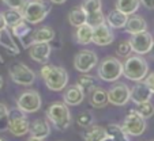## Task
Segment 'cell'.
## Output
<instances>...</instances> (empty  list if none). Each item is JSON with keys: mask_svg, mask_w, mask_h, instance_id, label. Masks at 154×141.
I'll list each match as a JSON object with an SVG mask.
<instances>
[{"mask_svg": "<svg viewBox=\"0 0 154 141\" xmlns=\"http://www.w3.org/2000/svg\"><path fill=\"white\" fill-rule=\"evenodd\" d=\"M68 22L71 26L74 27H81L87 23V14L83 11L82 7H74L70 12H68Z\"/></svg>", "mask_w": 154, "mask_h": 141, "instance_id": "cell-23", "label": "cell"}, {"mask_svg": "<svg viewBox=\"0 0 154 141\" xmlns=\"http://www.w3.org/2000/svg\"><path fill=\"white\" fill-rule=\"evenodd\" d=\"M128 16L123 12H120L119 10H112L109 14L106 15V25L112 29H123L127 25Z\"/></svg>", "mask_w": 154, "mask_h": 141, "instance_id": "cell-21", "label": "cell"}, {"mask_svg": "<svg viewBox=\"0 0 154 141\" xmlns=\"http://www.w3.org/2000/svg\"><path fill=\"white\" fill-rule=\"evenodd\" d=\"M130 42H131L132 52H134L135 54L145 56V54H147V53H150L154 40H153L150 33L145 31V33H139V34L132 35Z\"/></svg>", "mask_w": 154, "mask_h": 141, "instance_id": "cell-11", "label": "cell"}, {"mask_svg": "<svg viewBox=\"0 0 154 141\" xmlns=\"http://www.w3.org/2000/svg\"><path fill=\"white\" fill-rule=\"evenodd\" d=\"M108 98L115 106H124L131 101V88L124 83H116L108 91Z\"/></svg>", "mask_w": 154, "mask_h": 141, "instance_id": "cell-12", "label": "cell"}, {"mask_svg": "<svg viewBox=\"0 0 154 141\" xmlns=\"http://www.w3.org/2000/svg\"><path fill=\"white\" fill-rule=\"evenodd\" d=\"M150 54H151V57L154 58V42H153V46H151V50H150Z\"/></svg>", "mask_w": 154, "mask_h": 141, "instance_id": "cell-42", "label": "cell"}, {"mask_svg": "<svg viewBox=\"0 0 154 141\" xmlns=\"http://www.w3.org/2000/svg\"><path fill=\"white\" fill-rule=\"evenodd\" d=\"M122 128L124 129V132L127 133V136L138 137V136L145 133L146 128H147V124H146V119L143 118L137 110H131V111L125 115Z\"/></svg>", "mask_w": 154, "mask_h": 141, "instance_id": "cell-7", "label": "cell"}, {"mask_svg": "<svg viewBox=\"0 0 154 141\" xmlns=\"http://www.w3.org/2000/svg\"><path fill=\"white\" fill-rule=\"evenodd\" d=\"M47 118L57 130H66L71 124V113L64 102H55L47 109Z\"/></svg>", "mask_w": 154, "mask_h": 141, "instance_id": "cell-3", "label": "cell"}, {"mask_svg": "<svg viewBox=\"0 0 154 141\" xmlns=\"http://www.w3.org/2000/svg\"><path fill=\"white\" fill-rule=\"evenodd\" d=\"M123 75V63L116 57H105L98 65V78L106 83H115Z\"/></svg>", "mask_w": 154, "mask_h": 141, "instance_id": "cell-5", "label": "cell"}, {"mask_svg": "<svg viewBox=\"0 0 154 141\" xmlns=\"http://www.w3.org/2000/svg\"><path fill=\"white\" fill-rule=\"evenodd\" d=\"M30 137L45 140L51 134V125L44 119H35L33 124H30Z\"/></svg>", "mask_w": 154, "mask_h": 141, "instance_id": "cell-18", "label": "cell"}, {"mask_svg": "<svg viewBox=\"0 0 154 141\" xmlns=\"http://www.w3.org/2000/svg\"><path fill=\"white\" fill-rule=\"evenodd\" d=\"M82 8L87 15L94 14V12H100L102 8V1L101 0H83L82 3Z\"/></svg>", "mask_w": 154, "mask_h": 141, "instance_id": "cell-31", "label": "cell"}, {"mask_svg": "<svg viewBox=\"0 0 154 141\" xmlns=\"http://www.w3.org/2000/svg\"><path fill=\"white\" fill-rule=\"evenodd\" d=\"M132 52V48H131V42L130 41H122V42L117 45L116 53L120 57H128Z\"/></svg>", "mask_w": 154, "mask_h": 141, "instance_id": "cell-36", "label": "cell"}, {"mask_svg": "<svg viewBox=\"0 0 154 141\" xmlns=\"http://www.w3.org/2000/svg\"><path fill=\"white\" fill-rule=\"evenodd\" d=\"M3 15H4V19H6L7 27H10V29L15 27L17 25H19L20 22L25 20L22 12L18 11V10H7L6 12H3Z\"/></svg>", "mask_w": 154, "mask_h": 141, "instance_id": "cell-29", "label": "cell"}, {"mask_svg": "<svg viewBox=\"0 0 154 141\" xmlns=\"http://www.w3.org/2000/svg\"><path fill=\"white\" fill-rule=\"evenodd\" d=\"M93 121H94V117L90 111H83L78 115L76 118V122H78L79 126L82 128H90L93 125Z\"/></svg>", "mask_w": 154, "mask_h": 141, "instance_id": "cell-35", "label": "cell"}, {"mask_svg": "<svg viewBox=\"0 0 154 141\" xmlns=\"http://www.w3.org/2000/svg\"><path fill=\"white\" fill-rule=\"evenodd\" d=\"M106 137H108L106 128L98 126V125L90 126L83 134L85 141H104Z\"/></svg>", "mask_w": 154, "mask_h": 141, "instance_id": "cell-26", "label": "cell"}, {"mask_svg": "<svg viewBox=\"0 0 154 141\" xmlns=\"http://www.w3.org/2000/svg\"><path fill=\"white\" fill-rule=\"evenodd\" d=\"M143 81L147 84V87L151 90V92L154 94V72H150V73H149V75L146 76V79H145Z\"/></svg>", "mask_w": 154, "mask_h": 141, "instance_id": "cell-38", "label": "cell"}, {"mask_svg": "<svg viewBox=\"0 0 154 141\" xmlns=\"http://www.w3.org/2000/svg\"><path fill=\"white\" fill-rule=\"evenodd\" d=\"M2 87H3V78L0 76V88H2Z\"/></svg>", "mask_w": 154, "mask_h": 141, "instance_id": "cell-45", "label": "cell"}, {"mask_svg": "<svg viewBox=\"0 0 154 141\" xmlns=\"http://www.w3.org/2000/svg\"><path fill=\"white\" fill-rule=\"evenodd\" d=\"M123 75L131 81H143L149 75V64L142 56H131L123 63Z\"/></svg>", "mask_w": 154, "mask_h": 141, "instance_id": "cell-2", "label": "cell"}, {"mask_svg": "<svg viewBox=\"0 0 154 141\" xmlns=\"http://www.w3.org/2000/svg\"><path fill=\"white\" fill-rule=\"evenodd\" d=\"M51 6L42 0H27L26 6L22 10L23 19L30 25H38L48 16Z\"/></svg>", "mask_w": 154, "mask_h": 141, "instance_id": "cell-4", "label": "cell"}, {"mask_svg": "<svg viewBox=\"0 0 154 141\" xmlns=\"http://www.w3.org/2000/svg\"><path fill=\"white\" fill-rule=\"evenodd\" d=\"M7 29V23H6V19H4V15L0 14V31Z\"/></svg>", "mask_w": 154, "mask_h": 141, "instance_id": "cell-40", "label": "cell"}, {"mask_svg": "<svg viewBox=\"0 0 154 141\" xmlns=\"http://www.w3.org/2000/svg\"><path fill=\"white\" fill-rule=\"evenodd\" d=\"M135 110H137L145 119H147V118H150V117H153V114H154V104L151 103V102H146V103L138 104V107Z\"/></svg>", "mask_w": 154, "mask_h": 141, "instance_id": "cell-34", "label": "cell"}, {"mask_svg": "<svg viewBox=\"0 0 154 141\" xmlns=\"http://www.w3.org/2000/svg\"><path fill=\"white\" fill-rule=\"evenodd\" d=\"M41 95L34 90L23 91L17 99V107L23 113H35L41 109Z\"/></svg>", "mask_w": 154, "mask_h": 141, "instance_id": "cell-9", "label": "cell"}, {"mask_svg": "<svg viewBox=\"0 0 154 141\" xmlns=\"http://www.w3.org/2000/svg\"><path fill=\"white\" fill-rule=\"evenodd\" d=\"M33 33L34 31H33V29H32V25L27 23L26 20L20 22L19 25H17L15 27L11 29V34L20 41V43H22V46H23L25 49H29L32 45H34Z\"/></svg>", "mask_w": 154, "mask_h": 141, "instance_id": "cell-13", "label": "cell"}, {"mask_svg": "<svg viewBox=\"0 0 154 141\" xmlns=\"http://www.w3.org/2000/svg\"><path fill=\"white\" fill-rule=\"evenodd\" d=\"M125 31L128 34H139V33H145L147 31V23L143 19L142 16H138V15H132V16H128L127 25H125Z\"/></svg>", "mask_w": 154, "mask_h": 141, "instance_id": "cell-19", "label": "cell"}, {"mask_svg": "<svg viewBox=\"0 0 154 141\" xmlns=\"http://www.w3.org/2000/svg\"><path fill=\"white\" fill-rule=\"evenodd\" d=\"M8 130L11 134L22 137L30 132V122L25 113L18 107L11 109L8 113Z\"/></svg>", "mask_w": 154, "mask_h": 141, "instance_id": "cell-6", "label": "cell"}, {"mask_svg": "<svg viewBox=\"0 0 154 141\" xmlns=\"http://www.w3.org/2000/svg\"><path fill=\"white\" fill-rule=\"evenodd\" d=\"M0 60H2V57H0ZM2 61H3V60H2Z\"/></svg>", "mask_w": 154, "mask_h": 141, "instance_id": "cell-48", "label": "cell"}, {"mask_svg": "<svg viewBox=\"0 0 154 141\" xmlns=\"http://www.w3.org/2000/svg\"><path fill=\"white\" fill-rule=\"evenodd\" d=\"M78 86L82 87L85 91H93L98 87V80L91 75H82L78 80Z\"/></svg>", "mask_w": 154, "mask_h": 141, "instance_id": "cell-30", "label": "cell"}, {"mask_svg": "<svg viewBox=\"0 0 154 141\" xmlns=\"http://www.w3.org/2000/svg\"><path fill=\"white\" fill-rule=\"evenodd\" d=\"M0 141H6V140H3V138H0Z\"/></svg>", "mask_w": 154, "mask_h": 141, "instance_id": "cell-46", "label": "cell"}, {"mask_svg": "<svg viewBox=\"0 0 154 141\" xmlns=\"http://www.w3.org/2000/svg\"><path fill=\"white\" fill-rule=\"evenodd\" d=\"M6 6L10 7V10H18V11L22 12L23 7L26 6L27 0H2Z\"/></svg>", "mask_w": 154, "mask_h": 141, "instance_id": "cell-37", "label": "cell"}, {"mask_svg": "<svg viewBox=\"0 0 154 141\" xmlns=\"http://www.w3.org/2000/svg\"><path fill=\"white\" fill-rule=\"evenodd\" d=\"M140 3L149 10H154V0H140Z\"/></svg>", "mask_w": 154, "mask_h": 141, "instance_id": "cell-39", "label": "cell"}, {"mask_svg": "<svg viewBox=\"0 0 154 141\" xmlns=\"http://www.w3.org/2000/svg\"><path fill=\"white\" fill-rule=\"evenodd\" d=\"M104 23H106V16L102 14V11L87 15V25H90L93 29L100 25H104Z\"/></svg>", "mask_w": 154, "mask_h": 141, "instance_id": "cell-32", "label": "cell"}, {"mask_svg": "<svg viewBox=\"0 0 154 141\" xmlns=\"http://www.w3.org/2000/svg\"><path fill=\"white\" fill-rule=\"evenodd\" d=\"M0 35H2V31H0Z\"/></svg>", "mask_w": 154, "mask_h": 141, "instance_id": "cell-47", "label": "cell"}, {"mask_svg": "<svg viewBox=\"0 0 154 141\" xmlns=\"http://www.w3.org/2000/svg\"><path fill=\"white\" fill-rule=\"evenodd\" d=\"M10 78L19 86H32L35 80V73L23 63H14L8 69Z\"/></svg>", "mask_w": 154, "mask_h": 141, "instance_id": "cell-8", "label": "cell"}, {"mask_svg": "<svg viewBox=\"0 0 154 141\" xmlns=\"http://www.w3.org/2000/svg\"><path fill=\"white\" fill-rule=\"evenodd\" d=\"M89 102L93 107L96 109H101L105 107L109 103V98H108V91H105L101 87H97L93 91H90V95H89Z\"/></svg>", "mask_w": 154, "mask_h": 141, "instance_id": "cell-20", "label": "cell"}, {"mask_svg": "<svg viewBox=\"0 0 154 141\" xmlns=\"http://www.w3.org/2000/svg\"><path fill=\"white\" fill-rule=\"evenodd\" d=\"M67 0H51V3H53V4H63V3H66Z\"/></svg>", "mask_w": 154, "mask_h": 141, "instance_id": "cell-41", "label": "cell"}, {"mask_svg": "<svg viewBox=\"0 0 154 141\" xmlns=\"http://www.w3.org/2000/svg\"><path fill=\"white\" fill-rule=\"evenodd\" d=\"M93 27L90 25H83V26L78 27L75 33V40L79 45H87V43L93 42Z\"/></svg>", "mask_w": 154, "mask_h": 141, "instance_id": "cell-27", "label": "cell"}, {"mask_svg": "<svg viewBox=\"0 0 154 141\" xmlns=\"http://www.w3.org/2000/svg\"><path fill=\"white\" fill-rule=\"evenodd\" d=\"M27 141H44V140H38V138H33V137H30Z\"/></svg>", "mask_w": 154, "mask_h": 141, "instance_id": "cell-43", "label": "cell"}, {"mask_svg": "<svg viewBox=\"0 0 154 141\" xmlns=\"http://www.w3.org/2000/svg\"><path fill=\"white\" fill-rule=\"evenodd\" d=\"M51 52H52V46L51 43H34L29 48V54L30 58L35 63L40 64H47L49 60Z\"/></svg>", "mask_w": 154, "mask_h": 141, "instance_id": "cell-15", "label": "cell"}, {"mask_svg": "<svg viewBox=\"0 0 154 141\" xmlns=\"http://www.w3.org/2000/svg\"><path fill=\"white\" fill-rule=\"evenodd\" d=\"M55 37H56L55 30L49 26L40 27V29L34 30V33H33L34 43H49L55 40Z\"/></svg>", "mask_w": 154, "mask_h": 141, "instance_id": "cell-22", "label": "cell"}, {"mask_svg": "<svg viewBox=\"0 0 154 141\" xmlns=\"http://www.w3.org/2000/svg\"><path fill=\"white\" fill-rule=\"evenodd\" d=\"M97 63H98L97 54L93 50L89 49H83L81 52H78L75 54V58H74V66H75L76 71H79L82 73L90 72L91 69L97 65Z\"/></svg>", "mask_w": 154, "mask_h": 141, "instance_id": "cell-10", "label": "cell"}, {"mask_svg": "<svg viewBox=\"0 0 154 141\" xmlns=\"http://www.w3.org/2000/svg\"><path fill=\"white\" fill-rule=\"evenodd\" d=\"M115 40V34L112 31V27H109L106 23L94 27L93 30V43L97 46H106L111 45Z\"/></svg>", "mask_w": 154, "mask_h": 141, "instance_id": "cell-14", "label": "cell"}, {"mask_svg": "<svg viewBox=\"0 0 154 141\" xmlns=\"http://www.w3.org/2000/svg\"><path fill=\"white\" fill-rule=\"evenodd\" d=\"M106 133L109 137H112L115 141H130V136H127V133L124 132L120 125L116 124H109L106 126Z\"/></svg>", "mask_w": 154, "mask_h": 141, "instance_id": "cell-28", "label": "cell"}, {"mask_svg": "<svg viewBox=\"0 0 154 141\" xmlns=\"http://www.w3.org/2000/svg\"><path fill=\"white\" fill-rule=\"evenodd\" d=\"M8 107L4 103H0V132L8 130Z\"/></svg>", "mask_w": 154, "mask_h": 141, "instance_id": "cell-33", "label": "cell"}, {"mask_svg": "<svg viewBox=\"0 0 154 141\" xmlns=\"http://www.w3.org/2000/svg\"><path fill=\"white\" fill-rule=\"evenodd\" d=\"M151 95H153V92L145 81H138L131 88V101L135 104H142L146 103V102H150Z\"/></svg>", "mask_w": 154, "mask_h": 141, "instance_id": "cell-16", "label": "cell"}, {"mask_svg": "<svg viewBox=\"0 0 154 141\" xmlns=\"http://www.w3.org/2000/svg\"><path fill=\"white\" fill-rule=\"evenodd\" d=\"M85 99V90L78 84L70 86L64 94V103L67 106H78Z\"/></svg>", "mask_w": 154, "mask_h": 141, "instance_id": "cell-17", "label": "cell"}, {"mask_svg": "<svg viewBox=\"0 0 154 141\" xmlns=\"http://www.w3.org/2000/svg\"><path fill=\"white\" fill-rule=\"evenodd\" d=\"M0 45L3 46L11 56H17L18 53H19V48H18L17 43L12 40L11 31H8L7 29L2 31V35H0Z\"/></svg>", "mask_w": 154, "mask_h": 141, "instance_id": "cell-25", "label": "cell"}, {"mask_svg": "<svg viewBox=\"0 0 154 141\" xmlns=\"http://www.w3.org/2000/svg\"><path fill=\"white\" fill-rule=\"evenodd\" d=\"M104 141H115V140H113V138H112V137H109V136H108V137H106V138H105V140H104Z\"/></svg>", "mask_w": 154, "mask_h": 141, "instance_id": "cell-44", "label": "cell"}, {"mask_svg": "<svg viewBox=\"0 0 154 141\" xmlns=\"http://www.w3.org/2000/svg\"><path fill=\"white\" fill-rule=\"evenodd\" d=\"M140 6V0H116V10L125 14L127 16H132L138 11Z\"/></svg>", "mask_w": 154, "mask_h": 141, "instance_id": "cell-24", "label": "cell"}, {"mask_svg": "<svg viewBox=\"0 0 154 141\" xmlns=\"http://www.w3.org/2000/svg\"><path fill=\"white\" fill-rule=\"evenodd\" d=\"M40 76L51 91H61L68 84V73L61 66H55L51 64H44L40 69Z\"/></svg>", "mask_w": 154, "mask_h": 141, "instance_id": "cell-1", "label": "cell"}]
</instances>
